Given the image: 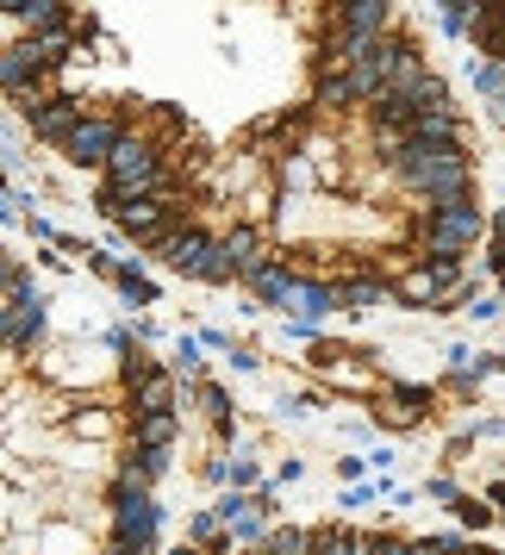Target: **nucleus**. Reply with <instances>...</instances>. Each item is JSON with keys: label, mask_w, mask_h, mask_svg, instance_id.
<instances>
[{"label": "nucleus", "mask_w": 505, "mask_h": 555, "mask_svg": "<svg viewBox=\"0 0 505 555\" xmlns=\"http://www.w3.org/2000/svg\"><path fill=\"white\" fill-rule=\"evenodd\" d=\"M176 362H181V375H187V380H200V362H206V356H200V344H194V337H181Z\"/></svg>", "instance_id": "obj_29"}, {"label": "nucleus", "mask_w": 505, "mask_h": 555, "mask_svg": "<svg viewBox=\"0 0 505 555\" xmlns=\"http://www.w3.org/2000/svg\"><path fill=\"white\" fill-rule=\"evenodd\" d=\"M487 244H505V206H487Z\"/></svg>", "instance_id": "obj_31"}, {"label": "nucleus", "mask_w": 505, "mask_h": 555, "mask_svg": "<svg viewBox=\"0 0 505 555\" xmlns=\"http://www.w3.org/2000/svg\"><path fill=\"white\" fill-rule=\"evenodd\" d=\"M181 412H131V443L138 450H176Z\"/></svg>", "instance_id": "obj_13"}, {"label": "nucleus", "mask_w": 505, "mask_h": 555, "mask_svg": "<svg viewBox=\"0 0 505 555\" xmlns=\"http://www.w3.org/2000/svg\"><path fill=\"white\" fill-rule=\"evenodd\" d=\"M151 369H163V362H156V356H144L138 344H126V362H119V375H126V387H131V380H144Z\"/></svg>", "instance_id": "obj_26"}, {"label": "nucleus", "mask_w": 505, "mask_h": 555, "mask_svg": "<svg viewBox=\"0 0 505 555\" xmlns=\"http://www.w3.org/2000/svg\"><path fill=\"white\" fill-rule=\"evenodd\" d=\"M455 512H462V525H475V530H487V525H500V518H493V505H480V500H468V493H462V500H455Z\"/></svg>", "instance_id": "obj_27"}, {"label": "nucleus", "mask_w": 505, "mask_h": 555, "mask_svg": "<svg viewBox=\"0 0 505 555\" xmlns=\"http://www.w3.org/2000/svg\"><path fill=\"white\" fill-rule=\"evenodd\" d=\"M262 555H312V530H300V525L262 530Z\"/></svg>", "instance_id": "obj_20"}, {"label": "nucleus", "mask_w": 505, "mask_h": 555, "mask_svg": "<svg viewBox=\"0 0 505 555\" xmlns=\"http://www.w3.org/2000/svg\"><path fill=\"white\" fill-rule=\"evenodd\" d=\"M0 194H7V169H0Z\"/></svg>", "instance_id": "obj_38"}, {"label": "nucleus", "mask_w": 505, "mask_h": 555, "mask_svg": "<svg viewBox=\"0 0 505 555\" xmlns=\"http://www.w3.org/2000/svg\"><path fill=\"white\" fill-rule=\"evenodd\" d=\"M81 113H88V101H81V94H51V101H38L26 113V131L38 138V144H51V151H56V144L76 131Z\"/></svg>", "instance_id": "obj_8"}, {"label": "nucleus", "mask_w": 505, "mask_h": 555, "mask_svg": "<svg viewBox=\"0 0 505 555\" xmlns=\"http://www.w3.org/2000/svg\"><path fill=\"white\" fill-rule=\"evenodd\" d=\"M505 306H500V294H468V319H480V325H493Z\"/></svg>", "instance_id": "obj_28"}, {"label": "nucleus", "mask_w": 505, "mask_h": 555, "mask_svg": "<svg viewBox=\"0 0 505 555\" xmlns=\"http://www.w3.org/2000/svg\"><path fill=\"white\" fill-rule=\"evenodd\" d=\"M425 493H430V500H437V505H455V500H462V487H455V480H443V475L430 480Z\"/></svg>", "instance_id": "obj_30"}, {"label": "nucleus", "mask_w": 505, "mask_h": 555, "mask_svg": "<svg viewBox=\"0 0 505 555\" xmlns=\"http://www.w3.org/2000/svg\"><path fill=\"white\" fill-rule=\"evenodd\" d=\"M206 250H212V231H206V225H187V219H181V225L163 237V244H156V256H163L176 275H187V281H200Z\"/></svg>", "instance_id": "obj_10"}, {"label": "nucleus", "mask_w": 505, "mask_h": 555, "mask_svg": "<svg viewBox=\"0 0 505 555\" xmlns=\"http://www.w3.org/2000/svg\"><path fill=\"white\" fill-rule=\"evenodd\" d=\"M337 300H344V312H375V306H387L393 294H387L380 275H355V281H337Z\"/></svg>", "instance_id": "obj_16"}, {"label": "nucleus", "mask_w": 505, "mask_h": 555, "mask_svg": "<svg viewBox=\"0 0 505 555\" xmlns=\"http://www.w3.org/2000/svg\"><path fill=\"white\" fill-rule=\"evenodd\" d=\"M163 537V505L151 493H126L113 487V543H126L131 555H151Z\"/></svg>", "instance_id": "obj_5"}, {"label": "nucleus", "mask_w": 505, "mask_h": 555, "mask_svg": "<svg viewBox=\"0 0 505 555\" xmlns=\"http://www.w3.org/2000/svg\"><path fill=\"white\" fill-rule=\"evenodd\" d=\"M119 131H126V119H119V113H106V106H88V113L76 119V131H69L56 151L69 156L76 169H101L106 156H113V144H119Z\"/></svg>", "instance_id": "obj_6"}, {"label": "nucleus", "mask_w": 505, "mask_h": 555, "mask_svg": "<svg viewBox=\"0 0 505 555\" xmlns=\"http://www.w3.org/2000/svg\"><path fill=\"white\" fill-rule=\"evenodd\" d=\"M475 244H487V206H475V194L418 212V256L425 262H455L462 269Z\"/></svg>", "instance_id": "obj_3"}, {"label": "nucleus", "mask_w": 505, "mask_h": 555, "mask_svg": "<svg viewBox=\"0 0 505 555\" xmlns=\"http://www.w3.org/2000/svg\"><path fill=\"white\" fill-rule=\"evenodd\" d=\"M487 505H500L493 518H500V525H505V480H493V487H487Z\"/></svg>", "instance_id": "obj_32"}, {"label": "nucleus", "mask_w": 505, "mask_h": 555, "mask_svg": "<svg viewBox=\"0 0 505 555\" xmlns=\"http://www.w3.org/2000/svg\"><path fill=\"white\" fill-rule=\"evenodd\" d=\"M387 294L400 306H418V312H450V306L468 294V275H462L455 262H425V256H418V262H405L400 275L387 281Z\"/></svg>", "instance_id": "obj_4"}, {"label": "nucleus", "mask_w": 505, "mask_h": 555, "mask_svg": "<svg viewBox=\"0 0 505 555\" xmlns=\"http://www.w3.org/2000/svg\"><path fill=\"white\" fill-rule=\"evenodd\" d=\"M387 400H393V405H405V412H418V418H425L437 393H430L425 380H393V387H387Z\"/></svg>", "instance_id": "obj_24"}, {"label": "nucleus", "mask_w": 505, "mask_h": 555, "mask_svg": "<svg viewBox=\"0 0 505 555\" xmlns=\"http://www.w3.org/2000/svg\"><path fill=\"white\" fill-rule=\"evenodd\" d=\"M287 281H294V269H287L281 256H269V262H256L250 275H244V287L256 294V306H281V294H287Z\"/></svg>", "instance_id": "obj_15"}, {"label": "nucleus", "mask_w": 505, "mask_h": 555, "mask_svg": "<svg viewBox=\"0 0 505 555\" xmlns=\"http://www.w3.org/2000/svg\"><path fill=\"white\" fill-rule=\"evenodd\" d=\"M437 7H450V13H475L480 0H437Z\"/></svg>", "instance_id": "obj_33"}, {"label": "nucleus", "mask_w": 505, "mask_h": 555, "mask_svg": "<svg viewBox=\"0 0 505 555\" xmlns=\"http://www.w3.org/2000/svg\"><path fill=\"white\" fill-rule=\"evenodd\" d=\"M380 163H387V176L418 201V212H425V206L468 201V194H475V156L450 151V144H418V138H405V144H393Z\"/></svg>", "instance_id": "obj_1"}, {"label": "nucleus", "mask_w": 505, "mask_h": 555, "mask_svg": "<svg viewBox=\"0 0 505 555\" xmlns=\"http://www.w3.org/2000/svg\"><path fill=\"white\" fill-rule=\"evenodd\" d=\"M355 537H362V530H350V525L312 530V555H355Z\"/></svg>", "instance_id": "obj_23"}, {"label": "nucleus", "mask_w": 505, "mask_h": 555, "mask_svg": "<svg viewBox=\"0 0 505 555\" xmlns=\"http://www.w3.org/2000/svg\"><path fill=\"white\" fill-rule=\"evenodd\" d=\"M113 281H119V294H126L131 306H156V281L144 275V256H119Z\"/></svg>", "instance_id": "obj_18"}, {"label": "nucleus", "mask_w": 505, "mask_h": 555, "mask_svg": "<svg viewBox=\"0 0 505 555\" xmlns=\"http://www.w3.org/2000/svg\"><path fill=\"white\" fill-rule=\"evenodd\" d=\"M405 138H418V144H450V151H468V113H462L455 101L425 106V113H412V119H405Z\"/></svg>", "instance_id": "obj_7"}, {"label": "nucleus", "mask_w": 505, "mask_h": 555, "mask_svg": "<svg viewBox=\"0 0 505 555\" xmlns=\"http://www.w3.org/2000/svg\"><path fill=\"white\" fill-rule=\"evenodd\" d=\"M200 281H206V287H231V281H237V262L225 256V244H219V237H212V250H206Z\"/></svg>", "instance_id": "obj_25"}, {"label": "nucleus", "mask_w": 505, "mask_h": 555, "mask_svg": "<svg viewBox=\"0 0 505 555\" xmlns=\"http://www.w3.org/2000/svg\"><path fill=\"white\" fill-rule=\"evenodd\" d=\"M331 26L355 31V38H380V31H393V0H331Z\"/></svg>", "instance_id": "obj_11"}, {"label": "nucleus", "mask_w": 505, "mask_h": 555, "mask_svg": "<svg viewBox=\"0 0 505 555\" xmlns=\"http://www.w3.org/2000/svg\"><path fill=\"white\" fill-rule=\"evenodd\" d=\"M500 306H505V275H500Z\"/></svg>", "instance_id": "obj_37"}, {"label": "nucleus", "mask_w": 505, "mask_h": 555, "mask_svg": "<svg viewBox=\"0 0 505 555\" xmlns=\"http://www.w3.org/2000/svg\"><path fill=\"white\" fill-rule=\"evenodd\" d=\"M13 269H20V262H13V256L0 250V281H13Z\"/></svg>", "instance_id": "obj_34"}, {"label": "nucleus", "mask_w": 505, "mask_h": 555, "mask_svg": "<svg viewBox=\"0 0 505 555\" xmlns=\"http://www.w3.org/2000/svg\"><path fill=\"white\" fill-rule=\"evenodd\" d=\"M312 113H331V119H344V113H362V106H355L350 76H319V88H312Z\"/></svg>", "instance_id": "obj_17"}, {"label": "nucleus", "mask_w": 505, "mask_h": 555, "mask_svg": "<svg viewBox=\"0 0 505 555\" xmlns=\"http://www.w3.org/2000/svg\"><path fill=\"white\" fill-rule=\"evenodd\" d=\"M169 555H200V550H169Z\"/></svg>", "instance_id": "obj_36"}, {"label": "nucleus", "mask_w": 505, "mask_h": 555, "mask_svg": "<svg viewBox=\"0 0 505 555\" xmlns=\"http://www.w3.org/2000/svg\"><path fill=\"white\" fill-rule=\"evenodd\" d=\"M194 400L206 405V418H212L219 430H231V393L219 387V380H194Z\"/></svg>", "instance_id": "obj_22"}, {"label": "nucleus", "mask_w": 505, "mask_h": 555, "mask_svg": "<svg viewBox=\"0 0 505 555\" xmlns=\"http://www.w3.org/2000/svg\"><path fill=\"white\" fill-rule=\"evenodd\" d=\"M131 412H176V375L169 369H151L144 380H131Z\"/></svg>", "instance_id": "obj_14"}, {"label": "nucleus", "mask_w": 505, "mask_h": 555, "mask_svg": "<svg viewBox=\"0 0 505 555\" xmlns=\"http://www.w3.org/2000/svg\"><path fill=\"white\" fill-rule=\"evenodd\" d=\"M281 312H294L300 325H319V319H331V312H344V300H337V281L294 275V281H287V294H281Z\"/></svg>", "instance_id": "obj_9"}, {"label": "nucleus", "mask_w": 505, "mask_h": 555, "mask_svg": "<svg viewBox=\"0 0 505 555\" xmlns=\"http://www.w3.org/2000/svg\"><path fill=\"white\" fill-rule=\"evenodd\" d=\"M187 537H194V550H212V555H225V518L219 512H194V525H187Z\"/></svg>", "instance_id": "obj_21"}, {"label": "nucleus", "mask_w": 505, "mask_h": 555, "mask_svg": "<svg viewBox=\"0 0 505 555\" xmlns=\"http://www.w3.org/2000/svg\"><path fill=\"white\" fill-rule=\"evenodd\" d=\"M101 181L119 194V201H144V194H169L176 188V169H169V138L156 131H119L113 156L101 163Z\"/></svg>", "instance_id": "obj_2"}, {"label": "nucleus", "mask_w": 505, "mask_h": 555, "mask_svg": "<svg viewBox=\"0 0 505 555\" xmlns=\"http://www.w3.org/2000/svg\"><path fill=\"white\" fill-rule=\"evenodd\" d=\"M101 555H131V550H126V543H106V550H101Z\"/></svg>", "instance_id": "obj_35"}, {"label": "nucleus", "mask_w": 505, "mask_h": 555, "mask_svg": "<svg viewBox=\"0 0 505 555\" xmlns=\"http://www.w3.org/2000/svg\"><path fill=\"white\" fill-rule=\"evenodd\" d=\"M468 81L480 88V101H493V113L505 119V63H493V56H475V63H468Z\"/></svg>", "instance_id": "obj_19"}, {"label": "nucleus", "mask_w": 505, "mask_h": 555, "mask_svg": "<svg viewBox=\"0 0 505 555\" xmlns=\"http://www.w3.org/2000/svg\"><path fill=\"white\" fill-rule=\"evenodd\" d=\"M250 555H262V550H250Z\"/></svg>", "instance_id": "obj_39"}, {"label": "nucleus", "mask_w": 505, "mask_h": 555, "mask_svg": "<svg viewBox=\"0 0 505 555\" xmlns=\"http://www.w3.org/2000/svg\"><path fill=\"white\" fill-rule=\"evenodd\" d=\"M163 475H169V450H138V443H131V455L119 462V487H126V493H151Z\"/></svg>", "instance_id": "obj_12"}]
</instances>
